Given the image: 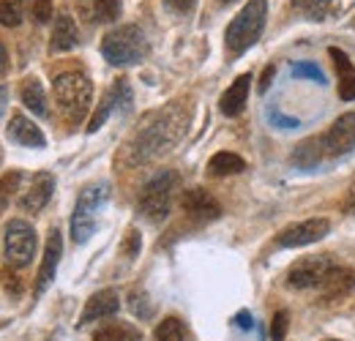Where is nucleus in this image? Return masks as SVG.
<instances>
[{
	"instance_id": "obj_29",
	"label": "nucleus",
	"mask_w": 355,
	"mask_h": 341,
	"mask_svg": "<svg viewBox=\"0 0 355 341\" xmlns=\"http://www.w3.org/2000/svg\"><path fill=\"white\" fill-rule=\"evenodd\" d=\"M293 6L301 14H306L309 19H320V17L328 14V8L334 6V0H293Z\"/></svg>"
},
{
	"instance_id": "obj_11",
	"label": "nucleus",
	"mask_w": 355,
	"mask_h": 341,
	"mask_svg": "<svg viewBox=\"0 0 355 341\" xmlns=\"http://www.w3.org/2000/svg\"><path fill=\"white\" fill-rule=\"evenodd\" d=\"M355 148V112L342 115L334 126L328 128V134L322 137V150L328 156H347Z\"/></svg>"
},
{
	"instance_id": "obj_36",
	"label": "nucleus",
	"mask_w": 355,
	"mask_h": 341,
	"mask_svg": "<svg viewBox=\"0 0 355 341\" xmlns=\"http://www.w3.org/2000/svg\"><path fill=\"white\" fill-rule=\"evenodd\" d=\"M3 284H6V290H8L11 295H19V290H22L19 281H17V276H14V273H6V270H3Z\"/></svg>"
},
{
	"instance_id": "obj_10",
	"label": "nucleus",
	"mask_w": 355,
	"mask_h": 341,
	"mask_svg": "<svg viewBox=\"0 0 355 341\" xmlns=\"http://www.w3.org/2000/svg\"><path fill=\"white\" fill-rule=\"evenodd\" d=\"M112 110H121V112H129L132 110V87H129V80H115V85L110 87L101 98V104L96 107L93 118L88 123V131L96 134L98 128L107 123V118L112 115Z\"/></svg>"
},
{
	"instance_id": "obj_7",
	"label": "nucleus",
	"mask_w": 355,
	"mask_h": 341,
	"mask_svg": "<svg viewBox=\"0 0 355 341\" xmlns=\"http://www.w3.org/2000/svg\"><path fill=\"white\" fill-rule=\"evenodd\" d=\"M36 254V229L22 221L11 218L3 229V256L11 268H28Z\"/></svg>"
},
{
	"instance_id": "obj_39",
	"label": "nucleus",
	"mask_w": 355,
	"mask_h": 341,
	"mask_svg": "<svg viewBox=\"0 0 355 341\" xmlns=\"http://www.w3.org/2000/svg\"><path fill=\"white\" fill-rule=\"evenodd\" d=\"M235 322H238V328L249 331V328H252V314H249V311H241V314L235 317Z\"/></svg>"
},
{
	"instance_id": "obj_12",
	"label": "nucleus",
	"mask_w": 355,
	"mask_h": 341,
	"mask_svg": "<svg viewBox=\"0 0 355 341\" xmlns=\"http://www.w3.org/2000/svg\"><path fill=\"white\" fill-rule=\"evenodd\" d=\"M180 205H183L186 216L191 221H197V224H208V221H216L222 216V205L205 189H189V191H183Z\"/></svg>"
},
{
	"instance_id": "obj_8",
	"label": "nucleus",
	"mask_w": 355,
	"mask_h": 341,
	"mask_svg": "<svg viewBox=\"0 0 355 341\" xmlns=\"http://www.w3.org/2000/svg\"><path fill=\"white\" fill-rule=\"evenodd\" d=\"M328 232H331V221L328 218H306V221H298V224L284 227L276 235V246L279 249H301V246H309V243L322 241Z\"/></svg>"
},
{
	"instance_id": "obj_25",
	"label": "nucleus",
	"mask_w": 355,
	"mask_h": 341,
	"mask_svg": "<svg viewBox=\"0 0 355 341\" xmlns=\"http://www.w3.org/2000/svg\"><path fill=\"white\" fill-rule=\"evenodd\" d=\"M153 339L156 341H186V328H183V322H180L178 317H167V320H162V322L156 325Z\"/></svg>"
},
{
	"instance_id": "obj_42",
	"label": "nucleus",
	"mask_w": 355,
	"mask_h": 341,
	"mask_svg": "<svg viewBox=\"0 0 355 341\" xmlns=\"http://www.w3.org/2000/svg\"><path fill=\"white\" fill-rule=\"evenodd\" d=\"M6 104H8V90L0 85V118L6 115Z\"/></svg>"
},
{
	"instance_id": "obj_38",
	"label": "nucleus",
	"mask_w": 355,
	"mask_h": 341,
	"mask_svg": "<svg viewBox=\"0 0 355 341\" xmlns=\"http://www.w3.org/2000/svg\"><path fill=\"white\" fill-rule=\"evenodd\" d=\"M273 74H276V66H268L266 71H263V80H260V93H266L268 87H270V80H273Z\"/></svg>"
},
{
	"instance_id": "obj_41",
	"label": "nucleus",
	"mask_w": 355,
	"mask_h": 341,
	"mask_svg": "<svg viewBox=\"0 0 355 341\" xmlns=\"http://www.w3.org/2000/svg\"><path fill=\"white\" fill-rule=\"evenodd\" d=\"M345 211L355 216V186L350 189V191H347V200H345Z\"/></svg>"
},
{
	"instance_id": "obj_40",
	"label": "nucleus",
	"mask_w": 355,
	"mask_h": 341,
	"mask_svg": "<svg viewBox=\"0 0 355 341\" xmlns=\"http://www.w3.org/2000/svg\"><path fill=\"white\" fill-rule=\"evenodd\" d=\"M6 74H8V52L0 42V77H6Z\"/></svg>"
},
{
	"instance_id": "obj_24",
	"label": "nucleus",
	"mask_w": 355,
	"mask_h": 341,
	"mask_svg": "<svg viewBox=\"0 0 355 341\" xmlns=\"http://www.w3.org/2000/svg\"><path fill=\"white\" fill-rule=\"evenodd\" d=\"M93 341H142V333L129 322H110L93 333Z\"/></svg>"
},
{
	"instance_id": "obj_20",
	"label": "nucleus",
	"mask_w": 355,
	"mask_h": 341,
	"mask_svg": "<svg viewBox=\"0 0 355 341\" xmlns=\"http://www.w3.org/2000/svg\"><path fill=\"white\" fill-rule=\"evenodd\" d=\"M80 42V33H77V22L69 17V14H60L55 19V28H52V39H49V52H69L74 49Z\"/></svg>"
},
{
	"instance_id": "obj_23",
	"label": "nucleus",
	"mask_w": 355,
	"mask_h": 341,
	"mask_svg": "<svg viewBox=\"0 0 355 341\" xmlns=\"http://www.w3.org/2000/svg\"><path fill=\"white\" fill-rule=\"evenodd\" d=\"M19 96H22V104L33 112V115H39V118H46V96H44V87L39 80H25L22 82V90H19Z\"/></svg>"
},
{
	"instance_id": "obj_33",
	"label": "nucleus",
	"mask_w": 355,
	"mask_h": 341,
	"mask_svg": "<svg viewBox=\"0 0 355 341\" xmlns=\"http://www.w3.org/2000/svg\"><path fill=\"white\" fill-rule=\"evenodd\" d=\"M31 14H33V19L39 22V25H44L52 19V0H33L31 3Z\"/></svg>"
},
{
	"instance_id": "obj_2",
	"label": "nucleus",
	"mask_w": 355,
	"mask_h": 341,
	"mask_svg": "<svg viewBox=\"0 0 355 341\" xmlns=\"http://www.w3.org/2000/svg\"><path fill=\"white\" fill-rule=\"evenodd\" d=\"M52 93H55V104L58 112L63 115L66 123L77 126L85 121L93 101V85H90L88 74L83 71H63L55 77L52 82Z\"/></svg>"
},
{
	"instance_id": "obj_3",
	"label": "nucleus",
	"mask_w": 355,
	"mask_h": 341,
	"mask_svg": "<svg viewBox=\"0 0 355 341\" xmlns=\"http://www.w3.org/2000/svg\"><path fill=\"white\" fill-rule=\"evenodd\" d=\"M266 17H268L266 0H249V3L238 11V17L230 22L227 36H224L230 55H235V58H238V55H243L252 44L263 36Z\"/></svg>"
},
{
	"instance_id": "obj_32",
	"label": "nucleus",
	"mask_w": 355,
	"mask_h": 341,
	"mask_svg": "<svg viewBox=\"0 0 355 341\" xmlns=\"http://www.w3.org/2000/svg\"><path fill=\"white\" fill-rule=\"evenodd\" d=\"M129 306H132V311L139 317V320L153 317V306L148 303V295H145V292H137V290H134L132 298H129Z\"/></svg>"
},
{
	"instance_id": "obj_5",
	"label": "nucleus",
	"mask_w": 355,
	"mask_h": 341,
	"mask_svg": "<svg viewBox=\"0 0 355 341\" xmlns=\"http://www.w3.org/2000/svg\"><path fill=\"white\" fill-rule=\"evenodd\" d=\"M178 186V175L170 170L156 172L139 191V213L148 221H164L173 205V191Z\"/></svg>"
},
{
	"instance_id": "obj_14",
	"label": "nucleus",
	"mask_w": 355,
	"mask_h": 341,
	"mask_svg": "<svg viewBox=\"0 0 355 341\" xmlns=\"http://www.w3.org/2000/svg\"><path fill=\"white\" fill-rule=\"evenodd\" d=\"M6 134L14 145H22V148H44L46 145V137L42 134V128L36 126L31 118H25L22 112H14L8 118Z\"/></svg>"
},
{
	"instance_id": "obj_16",
	"label": "nucleus",
	"mask_w": 355,
	"mask_h": 341,
	"mask_svg": "<svg viewBox=\"0 0 355 341\" xmlns=\"http://www.w3.org/2000/svg\"><path fill=\"white\" fill-rule=\"evenodd\" d=\"M118 308H121V295H118V290H101V292H96V295L88 298L85 308H83V317H80V325H90V322L115 317Z\"/></svg>"
},
{
	"instance_id": "obj_4",
	"label": "nucleus",
	"mask_w": 355,
	"mask_h": 341,
	"mask_svg": "<svg viewBox=\"0 0 355 341\" xmlns=\"http://www.w3.org/2000/svg\"><path fill=\"white\" fill-rule=\"evenodd\" d=\"M101 55L112 66H134L148 55V39L137 25H121L104 36Z\"/></svg>"
},
{
	"instance_id": "obj_15",
	"label": "nucleus",
	"mask_w": 355,
	"mask_h": 341,
	"mask_svg": "<svg viewBox=\"0 0 355 341\" xmlns=\"http://www.w3.org/2000/svg\"><path fill=\"white\" fill-rule=\"evenodd\" d=\"M63 254V238L58 229L49 232L44 246V259H42V268H39V276H36V295H44V290L52 284L55 273H58V262Z\"/></svg>"
},
{
	"instance_id": "obj_9",
	"label": "nucleus",
	"mask_w": 355,
	"mask_h": 341,
	"mask_svg": "<svg viewBox=\"0 0 355 341\" xmlns=\"http://www.w3.org/2000/svg\"><path fill=\"white\" fill-rule=\"evenodd\" d=\"M334 268L331 256L328 254H314L298 259L290 270H287V287L290 290H311V287H320L325 273Z\"/></svg>"
},
{
	"instance_id": "obj_27",
	"label": "nucleus",
	"mask_w": 355,
	"mask_h": 341,
	"mask_svg": "<svg viewBox=\"0 0 355 341\" xmlns=\"http://www.w3.org/2000/svg\"><path fill=\"white\" fill-rule=\"evenodd\" d=\"M19 183H22V172L19 170H8L0 177V205H8V200L19 191Z\"/></svg>"
},
{
	"instance_id": "obj_34",
	"label": "nucleus",
	"mask_w": 355,
	"mask_h": 341,
	"mask_svg": "<svg viewBox=\"0 0 355 341\" xmlns=\"http://www.w3.org/2000/svg\"><path fill=\"white\" fill-rule=\"evenodd\" d=\"M164 3H167L175 14H189V11L194 8V3H197V0H164Z\"/></svg>"
},
{
	"instance_id": "obj_19",
	"label": "nucleus",
	"mask_w": 355,
	"mask_h": 341,
	"mask_svg": "<svg viewBox=\"0 0 355 341\" xmlns=\"http://www.w3.org/2000/svg\"><path fill=\"white\" fill-rule=\"evenodd\" d=\"M328 55L334 58V66H336V74H339V98L345 101H353L355 98V66L353 60L347 58V52H342L339 46H331Z\"/></svg>"
},
{
	"instance_id": "obj_6",
	"label": "nucleus",
	"mask_w": 355,
	"mask_h": 341,
	"mask_svg": "<svg viewBox=\"0 0 355 341\" xmlns=\"http://www.w3.org/2000/svg\"><path fill=\"white\" fill-rule=\"evenodd\" d=\"M110 197V186L107 183H93L88 189H83L77 205H74V213H71V238L74 243H88L90 235L96 232V218L101 205L107 202Z\"/></svg>"
},
{
	"instance_id": "obj_31",
	"label": "nucleus",
	"mask_w": 355,
	"mask_h": 341,
	"mask_svg": "<svg viewBox=\"0 0 355 341\" xmlns=\"http://www.w3.org/2000/svg\"><path fill=\"white\" fill-rule=\"evenodd\" d=\"M287 325H290V314L287 311H276L273 320H270V341H284Z\"/></svg>"
},
{
	"instance_id": "obj_18",
	"label": "nucleus",
	"mask_w": 355,
	"mask_h": 341,
	"mask_svg": "<svg viewBox=\"0 0 355 341\" xmlns=\"http://www.w3.org/2000/svg\"><path fill=\"white\" fill-rule=\"evenodd\" d=\"M249 87H252V74H241L232 85L224 90L222 101H219V110H222L227 118H235L243 112L246 101H249Z\"/></svg>"
},
{
	"instance_id": "obj_35",
	"label": "nucleus",
	"mask_w": 355,
	"mask_h": 341,
	"mask_svg": "<svg viewBox=\"0 0 355 341\" xmlns=\"http://www.w3.org/2000/svg\"><path fill=\"white\" fill-rule=\"evenodd\" d=\"M123 252H126L129 256H137V252H139V232H137V229H132V232H129V241H126Z\"/></svg>"
},
{
	"instance_id": "obj_17",
	"label": "nucleus",
	"mask_w": 355,
	"mask_h": 341,
	"mask_svg": "<svg viewBox=\"0 0 355 341\" xmlns=\"http://www.w3.org/2000/svg\"><path fill=\"white\" fill-rule=\"evenodd\" d=\"M52 191H55V177H52L49 172L33 175L31 189H28L25 197L19 200V208H22L25 213H39V211H44L46 202L52 200Z\"/></svg>"
},
{
	"instance_id": "obj_43",
	"label": "nucleus",
	"mask_w": 355,
	"mask_h": 341,
	"mask_svg": "<svg viewBox=\"0 0 355 341\" xmlns=\"http://www.w3.org/2000/svg\"><path fill=\"white\" fill-rule=\"evenodd\" d=\"M325 341H336V339H325Z\"/></svg>"
},
{
	"instance_id": "obj_26",
	"label": "nucleus",
	"mask_w": 355,
	"mask_h": 341,
	"mask_svg": "<svg viewBox=\"0 0 355 341\" xmlns=\"http://www.w3.org/2000/svg\"><path fill=\"white\" fill-rule=\"evenodd\" d=\"M25 17V0H0V25L17 28Z\"/></svg>"
},
{
	"instance_id": "obj_1",
	"label": "nucleus",
	"mask_w": 355,
	"mask_h": 341,
	"mask_svg": "<svg viewBox=\"0 0 355 341\" xmlns=\"http://www.w3.org/2000/svg\"><path fill=\"white\" fill-rule=\"evenodd\" d=\"M180 131H183V115H180L178 107L150 115L148 123L137 131V137L129 145V161L132 164H148V161L159 159L162 153H167L175 145Z\"/></svg>"
},
{
	"instance_id": "obj_37",
	"label": "nucleus",
	"mask_w": 355,
	"mask_h": 341,
	"mask_svg": "<svg viewBox=\"0 0 355 341\" xmlns=\"http://www.w3.org/2000/svg\"><path fill=\"white\" fill-rule=\"evenodd\" d=\"M270 121H273V123H279L282 128H295V126H301V123H298L295 118H284L282 112H270Z\"/></svg>"
},
{
	"instance_id": "obj_21",
	"label": "nucleus",
	"mask_w": 355,
	"mask_h": 341,
	"mask_svg": "<svg viewBox=\"0 0 355 341\" xmlns=\"http://www.w3.org/2000/svg\"><path fill=\"white\" fill-rule=\"evenodd\" d=\"M322 139H317V137H311L306 142H301L298 148H295V153L290 156V161L295 164V167H301V170H314L317 164H320V159H322Z\"/></svg>"
},
{
	"instance_id": "obj_22",
	"label": "nucleus",
	"mask_w": 355,
	"mask_h": 341,
	"mask_svg": "<svg viewBox=\"0 0 355 341\" xmlns=\"http://www.w3.org/2000/svg\"><path fill=\"white\" fill-rule=\"evenodd\" d=\"M246 170V161L238 156V153H230V150H222L216 153L211 161H208V175L211 177H227V175H238V172Z\"/></svg>"
},
{
	"instance_id": "obj_30",
	"label": "nucleus",
	"mask_w": 355,
	"mask_h": 341,
	"mask_svg": "<svg viewBox=\"0 0 355 341\" xmlns=\"http://www.w3.org/2000/svg\"><path fill=\"white\" fill-rule=\"evenodd\" d=\"M290 74L293 77H298V80H314V82H320L322 85V71H320V66L317 63H311V60H301V63H293L290 66Z\"/></svg>"
},
{
	"instance_id": "obj_13",
	"label": "nucleus",
	"mask_w": 355,
	"mask_h": 341,
	"mask_svg": "<svg viewBox=\"0 0 355 341\" xmlns=\"http://www.w3.org/2000/svg\"><path fill=\"white\" fill-rule=\"evenodd\" d=\"M320 290V300L322 303H334V300L347 298L355 290V270L353 268H331L322 279V284L317 287Z\"/></svg>"
},
{
	"instance_id": "obj_28",
	"label": "nucleus",
	"mask_w": 355,
	"mask_h": 341,
	"mask_svg": "<svg viewBox=\"0 0 355 341\" xmlns=\"http://www.w3.org/2000/svg\"><path fill=\"white\" fill-rule=\"evenodd\" d=\"M93 17L98 22H115L121 17V0H93Z\"/></svg>"
}]
</instances>
